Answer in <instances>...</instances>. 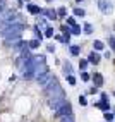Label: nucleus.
Returning a JSON list of instances; mask_svg holds the SVG:
<instances>
[{"label":"nucleus","mask_w":115,"mask_h":122,"mask_svg":"<svg viewBox=\"0 0 115 122\" xmlns=\"http://www.w3.org/2000/svg\"><path fill=\"white\" fill-rule=\"evenodd\" d=\"M57 115L59 117H65V115H72V105L69 103V102H65L62 107L57 110Z\"/></svg>","instance_id":"nucleus-1"},{"label":"nucleus","mask_w":115,"mask_h":122,"mask_svg":"<svg viewBox=\"0 0 115 122\" xmlns=\"http://www.w3.org/2000/svg\"><path fill=\"white\" fill-rule=\"evenodd\" d=\"M98 7L101 9L103 14H110V12L113 10V5L108 2V0H100V2H98Z\"/></svg>","instance_id":"nucleus-2"},{"label":"nucleus","mask_w":115,"mask_h":122,"mask_svg":"<svg viewBox=\"0 0 115 122\" xmlns=\"http://www.w3.org/2000/svg\"><path fill=\"white\" fill-rule=\"evenodd\" d=\"M95 107L101 108V110H105V112H108V108H110V103H108V96H106V95L103 93V95H101V102H100V103H95Z\"/></svg>","instance_id":"nucleus-3"},{"label":"nucleus","mask_w":115,"mask_h":122,"mask_svg":"<svg viewBox=\"0 0 115 122\" xmlns=\"http://www.w3.org/2000/svg\"><path fill=\"white\" fill-rule=\"evenodd\" d=\"M52 79H53V77H52L50 72H45V74H40V76H38V83L41 84V86H46Z\"/></svg>","instance_id":"nucleus-4"},{"label":"nucleus","mask_w":115,"mask_h":122,"mask_svg":"<svg viewBox=\"0 0 115 122\" xmlns=\"http://www.w3.org/2000/svg\"><path fill=\"white\" fill-rule=\"evenodd\" d=\"M93 83H95V86H96V88L103 86V76L100 74V72H96V74H93Z\"/></svg>","instance_id":"nucleus-5"},{"label":"nucleus","mask_w":115,"mask_h":122,"mask_svg":"<svg viewBox=\"0 0 115 122\" xmlns=\"http://www.w3.org/2000/svg\"><path fill=\"white\" fill-rule=\"evenodd\" d=\"M88 62H89V64H95V66H96V64L100 62V53L91 52V53H89V57H88Z\"/></svg>","instance_id":"nucleus-6"},{"label":"nucleus","mask_w":115,"mask_h":122,"mask_svg":"<svg viewBox=\"0 0 115 122\" xmlns=\"http://www.w3.org/2000/svg\"><path fill=\"white\" fill-rule=\"evenodd\" d=\"M28 10H29V14H33V15H38V14L43 12V9H40L38 5H33V4L28 5Z\"/></svg>","instance_id":"nucleus-7"},{"label":"nucleus","mask_w":115,"mask_h":122,"mask_svg":"<svg viewBox=\"0 0 115 122\" xmlns=\"http://www.w3.org/2000/svg\"><path fill=\"white\" fill-rule=\"evenodd\" d=\"M41 14H45V17H48V19H57V10H53V9H45Z\"/></svg>","instance_id":"nucleus-8"},{"label":"nucleus","mask_w":115,"mask_h":122,"mask_svg":"<svg viewBox=\"0 0 115 122\" xmlns=\"http://www.w3.org/2000/svg\"><path fill=\"white\" fill-rule=\"evenodd\" d=\"M40 43H41V41H40V40L36 38V40H31L28 46H29V48H33V50H35V48H38V46H40Z\"/></svg>","instance_id":"nucleus-9"},{"label":"nucleus","mask_w":115,"mask_h":122,"mask_svg":"<svg viewBox=\"0 0 115 122\" xmlns=\"http://www.w3.org/2000/svg\"><path fill=\"white\" fill-rule=\"evenodd\" d=\"M65 14H67V9H65V7L57 9V17H65Z\"/></svg>","instance_id":"nucleus-10"},{"label":"nucleus","mask_w":115,"mask_h":122,"mask_svg":"<svg viewBox=\"0 0 115 122\" xmlns=\"http://www.w3.org/2000/svg\"><path fill=\"white\" fill-rule=\"evenodd\" d=\"M64 72H65V76H69L70 72H72V66H70L69 62H65V64H64Z\"/></svg>","instance_id":"nucleus-11"},{"label":"nucleus","mask_w":115,"mask_h":122,"mask_svg":"<svg viewBox=\"0 0 115 122\" xmlns=\"http://www.w3.org/2000/svg\"><path fill=\"white\" fill-rule=\"evenodd\" d=\"M93 46H95V50H103V41H100V40H96V41L93 43Z\"/></svg>","instance_id":"nucleus-12"},{"label":"nucleus","mask_w":115,"mask_h":122,"mask_svg":"<svg viewBox=\"0 0 115 122\" xmlns=\"http://www.w3.org/2000/svg\"><path fill=\"white\" fill-rule=\"evenodd\" d=\"M84 33H86V35H91V33H93V26H91L89 22L84 24Z\"/></svg>","instance_id":"nucleus-13"},{"label":"nucleus","mask_w":115,"mask_h":122,"mask_svg":"<svg viewBox=\"0 0 115 122\" xmlns=\"http://www.w3.org/2000/svg\"><path fill=\"white\" fill-rule=\"evenodd\" d=\"M70 53H72V55H79V53H81V48H79L77 45L70 46Z\"/></svg>","instance_id":"nucleus-14"},{"label":"nucleus","mask_w":115,"mask_h":122,"mask_svg":"<svg viewBox=\"0 0 115 122\" xmlns=\"http://www.w3.org/2000/svg\"><path fill=\"white\" fill-rule=\"evenodd\" d=\"M70 33H72V35H81V26H77V24H76V26H72Z\"/></svg>","instance_id":"nucleus-15"},{"label":"nucleus","mask_w":115,"mask_h":122,"mask_svg":"<svg viewBox=\"0 0 115 122\" xmlns=\"http://www.w3.org/2000/svg\"><path fill=\"white\" fill-rule=\"evenodd\" d=\"M74 14H76V15H79V17H84V10L83 9H79V7H77V9H74Z\"/></svg>","instance_id":"nucleus-16"},{"label":"nucleus","mask_w":115,"mask_h":122,"mask_svg":"<svg viewBox=\"0 0 115 122\" xmlns=\"http://www.w3.org/2000/svg\"><path fill=\"white\" fill-rule=\"evenodd\" d=\"M88 64H89V62H88V60H84V59H83V60H81V62H79V69H81V71H84V69H86V67H88Z\"/></svg>","instance_id":"nucleus-17"},{"label":"nucleus","mask_w":115,"mask_h":122,"mask_svg":"<svg viewBox=\"0 0 115 122\" xmlns=\"http://www.w3.org/2000/svg\"><path fill=\"white\" fill-rule=\"evenodd\" d=\"M45 36H46V38H52V36H53V28H46Z\"/></svg>","instance_id":"nucleus-18"},{"label":"nucleus","mask_w":115,"mask_h":122,"mask_svg":"<svg viewBox=\"0 0 115 122\" xmlns=\"http://www.w3.org/2000/svg\"><path fill=\"white\" fill-rule=\"evenodd\" d=\"M67 81H69V84H70V86L76 84V77H74L72 74H69V76H67Z\"/></svg>","instance_id":"nucleus-19"},{"label":"nucleus","mask_w":115,"mask_h":122,"mask_svg":"<svg viewBox=\"0 0 115 122\" xmlns=\"http://www.w3.org/2000/svg\"><path fill=\"white\" fill-rule=\"evenodd\" d=\"M62 122H76V120H74L72 115H65V117H62Z\"/></svg>","instance_id":"nucleus-20"},{"label":"nucleus","mask_w":115,"mask_h":122,"mask_svg":"<svg viewBox=\"0 0 115 122\" xmlns=\"http://www.w3.org/2000/svg\"><path fill=\"white\" fill-rule=\"evenodd\" d=\"M105 120H113V113H110V112H105Z\"/></svg>","instance_id":"nucleus-21"},{"label":"nucleus","mask_w":115,"mask_h":122,"mask_svg":"<svg viewBox=\"0 0 115 122\" xmlns=\"http://www.w3.org/2000/svg\"><path fill=\"white\" fill-rule=\"evenodd\" d=\"M108 43H110V46H112V50H115V36L108 38Z\"/></svg>","instance_id":"nucleus-22"},{"label":"nucleus","mask_w":115,"mask_h":122,"mask_svg":"<svg viewBox=\"0 0 115 122\" xmlns=\"http://www.w3.org/2000/svg\"><path fill=\"white\" fill-rule=\"evenodd\" d=\"M79 103H81V105H88V100H86V96H79Z\"/></svg>","instance_id":"nucleus-23"},{"label":"nucleus","mask_w":115,"mask_h":122,"mask_svg":"<svg viewBox=\"0 0 115 122\" xmlns=\"http://www.w3.org/2000/svg\"><path fill=\"white\" fill-rule=\"evenodd\" d=\"M67 24H69V26H76V21H74V17H67Z\"/></svg>","instance_id":"nucleus-24"},{"label":"nucleus","mask_w":115,"mask_h":122,"mask_svg":"<svg viewBox=\"0 0 115 122\" xmlns=\"http://www.w3.org/2000/svg\"><path fill=\"white\" fill-rule=\"evenodd\" d=\"M81 79H83V81H89V74H88V72H83V74H81Z\"/></svg>","instance_id":"nucleus-25"},{"label":"nucleus","mask_w":115,"mask_h":122,"mask_svg":"<svg viewBox=\"0 0 115 122\" xmlns=\"http://www.w3.org/2000/svg\"><path fill=\"white\" fill-rule=\"evenodd\" d=\"M48 52H55V46L53 45H48Z\"/></svg>","instance_id":"nucleus-26"},{"label":"nucleus","mask_w":115,"mask_h":122,"mask_svg":"<svg viewBox=\"0 0 115 122\" xmlns=\"http://www.w3.org/2000/svg\"><path fill=\"white\" fill-rule=\"evenodd\" d=\"M77 2H83V0H77Z\"/></svg>","instance_id":"nucleus-27"},{"label":"nucleus","mask_w":115,"mask_h":122,"mask_svg":"<svg viewBox=\"0 0 115 122\" xmlns=\"http://www.w3.org/2000/svg\"><path fill=\"white\" fill-rule=\"evenodd\" d=\"M24 2H29V0H24Z\"/></svg>","instance_id":"nucleus-28"},{"label":"nucleus","mask_w":115,"mask_h":122,"mask_svg":"<svg viewBox=\"0 0 115 122\" xmlns=\"http://www.w3.org/2000/svg\"><path fill=\"white\" fill-rule=\"evenodd\" d=\"M0 12H2V7H0Z\"/></svg>","instance_id":"nucleus-29"},{"label":"nucleus","mask_w":115,"mask_h":122,"mask_svg":"<svg viewBox=\"0 0 115 122\" xmlns=\"http://www.w3.org/2000/svg\"><path fill=\"white\" fill-rule=\"evenodd\" d=\"M48 2H52V0H48Z\"/></svg>","instance_id":"nucleus-30"},{"label":"nucleus","mask_w":115,"mask_h":122,"mask_svg":"<svg viewBox=\"0 0 115 122\" xmlns=\"http://www.w3.org/2000/svg\"><path fill=\"white\" fill-rule=\"evenodd\" d=\"M113 95H115V93H113Z\"/></svg>","instance_id":"nucleus-31"}]
</instances>
